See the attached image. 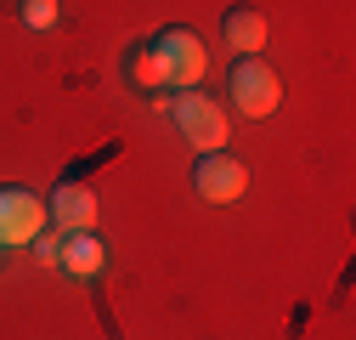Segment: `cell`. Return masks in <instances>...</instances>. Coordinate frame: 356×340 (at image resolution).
I'll list each match as a JSON object with an SVG mask.
<instances>
[{"mask_svg":"<svg viewBox=\"0 0 356 340\" xmlns=\"http://www.w3.org/2000/svg\"><path fill=\"white\" fill-rule=\"evenodd\" d=\"M57 267L68 278H102L108 272V244L97 238V227H85V233H63V255H57Z\"/></svg>","mask_w":356,"mask_h":340,"instance_id":"obj_7","label":"cell"},{"mask_svg":"<svg viewBox=\"0 0 356 340\" xmlns=\"http://www.w3.org/2000/svg\"><path fill=\"white\" fill-rule=\"evenodd\" d=\"M17 23H23V29H57V23H63V6H57V0H23V6H17Z\"/></svg>","mask_w":356,"mask_h":340,"instance_id":"obj_9","label":"cell"},{"mask_svg":"<svg viewBox=\"0 0 356 340\" xmlns=\"http://www.w3.org/2000/svg\"><path fill=\"white\" fill-rule=\"evenodd\" d=\"M46 227H51V216H46V199H40V193L0 187V249H23Z\"/></svg>","mask_w":356,"mask_h":340,"instance_id":"obj_4","label":"cell"},{"mask_svg":"<svg viewBox=\"0 0 356 340\" xmlns=\"http://www.w3.org/2000/svg\"><path fill=\"white\" fill-rule=\"evenodd\" d=\"M170 114H175V131H181L198 153H215V148H227L232 142V119H227V108H220L209 91H175V102H170Z\"/></svg>","mask_w":356,"mask_h":340,"instance_id":"obj_2","label":"cell"},{"mask_svg":"<svg viewBox=\"0 0 356 340\" xmlns=\"http://www.w3.org/2000/svg\"><path fill=\"white\" fill-rule=\"evenodd\" d=\"M193 187H198V199H209V204H232V199H243V187H249V164H243L238 153H227V148H215V153H204V159L193 164Z\"/></svg>","mask_w":356,"mask_h":340,"instance_id":"obj_5","label":"cell"},{"mask_svg":"<svg viewBox=\"0 0 356 340\" xmlns=\"http://www.w3.org/2000/svg\"><path fill=\"white\" fill-rule=\"evenodd\" d=\"M46 216H51L57 233H85V227H97V193L85 182H57Z\"/></svg>","mask_w":356,"mask_h":340,"instance_id":"obj_6","label":"cell"},{"mask_svg":"<svg viewBox=\"0 0 356 340\" xmlns=\"http://www.w3.org/2000/svg\"><path fill=\"white\" fill-rule=\"evenodd\" d=\"M34 255H40L46 267H57V255H63V233H57V227H51V233H40V238H34Z\"/></svg>","mask_w":356,"mask_h":340,"instance_id":"obj_10","label":"cell"},{"mask_svg":"<svg viewBox=\"0 0 356 340\" xmlns=\"http://www.w3.org/2000/svg\"><path fill=\"white\" fill-rule=\"evenodd\" d=\"M209 68V52L193 29H159L147 46L130 52V79L153 91H193Z\"/></svg>","mask_w":356,"mask_h":340,"instance_id":"obj_1","label":"cell"},{"mask_svg":"<svg viewBox=\"0 0 356 340\" xmlns=\"http://www.w3.org/2000/svg\"><path fill=\"white\" fill-rule=\"evenodd\" d=\"M220 40H227V52H238V57H260V46H266V12L227 6V17H220Z\"/></svg>","mask_w":356,"mask_h":340,"instance_id":"obj_8","label":"cell"},{"mask_svg":"<svg viewBox=\"0 0 356 340\" xmlns=\"http://www.w3.org/2000/svg\"><path fill=\"white\" fill-rule=\"evenodd\" d=\"M227 91H232V108H238V114L266 119V114H277V102H283V79H277L272 63L238 57V63H232V79H227Z\"/></svg>","mask_w":356,"mask_h":340,"instance_id":"obj_3","label":"cell"}]
</instances>
